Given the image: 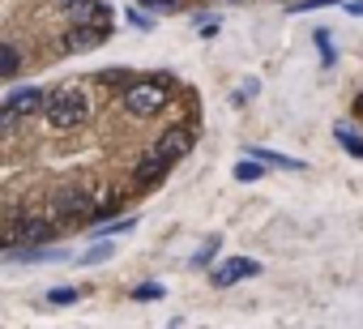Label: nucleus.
Masks as SVG:
<instances>
[{
  "mask_svg": "<svg viewBox=\"0 0 363 329\" xmlns=\"http://www.w3.org/2000/svg\"><path fill=\"white\" fill-rule=\"evenodd\" d=\"M43 116H48V124L60 128V133L82 128V124L90 120V94H86L82 86H60V90H52V94L43 99Z\"/></svg>",
  "mask_w": 363,
  "mask_h": 329,
  "instance_id": "nucleus-1",
  "label": "nucleus"
},
{
  "mask_svg": "<svg viewBox=\"0 0 363 329\" xmlns=\"http://www.w3.org/2000/svg\"><path fill=\"white\" fill-rule=\"evenodd\" d=\"M120 99H124V111H128V116L150 120V116L167 111V103H171V77H167V73H162V77H133Z\"/></svg>",
  "mask_w": 363,
  "mask_h": 329,
  "instance_id": "nucleus-2",
  "label": "nucleus"
},
{
  "mask_svg": "<svg viewBox=\"0 0 363 329\" xmlns=\"http://www.w3.org/2000/svg\"><path fill=\"white\" fill-rule=\"evenodd\" d=\"M193 145H197V124H175V128H167V133L154 141V154L167 158L171 167H175L179 158H189V154H193Z\"/></svg>",
  "mask_w": 363,
  "mask_h": 329,
  "instance_id": "nucleus-3",
  "label": "nucleus"
},
{
  "mask_svg": "<svg viewBox=\"0 0 363 329\" xmlns=\"http://www.w3.org/2000/svg\"><path fill=\"white\" fill-rule=\"evenodd\" d=\"M5 231H9V240H26V244H48L52 240V223L30 218L26 210H9L5 214Z\"/></svg>",
  "mask_w": 363,
  "mask_h": 329,
  "instance_id": "nucleus-4",
  "label": "nucleus"
},
{
  "mask_svg": "<svg viewBox=\"0 0 363 329\" xmlns=\"http://www.w3.org/2000/svg\"><path fill=\"white\" fill-rule=\"evenodd\" d=\"M52 210H56V218H60V223H86V218H90V210H94V201H90L82 189H65V193H56Z\"/></svg>",
  "mask_w": 363,
  "mask_h": 329,
  "instance_id": "nucleus-5",
  "label": "nucleus"
},
{
  "mask_svg": "<svg viewBox=\"0 0 363 329\" xmlns=\"http://www.w3.org/2000/svg\"><path fill=\"white\" fill-rule=\"evenodd\" d=\"M73 22L111 35V5H107V0H73Z\"/></svg>",
  "mask_w": 363,
  "mask_h": 329,
  "instance_id": "nucleus-6",
  "label": "nucleus"
},
{
  "mask_svg": "<svg viewBox=\"0 0 363 329\" xmlns=\"http://www.w3.org/2000/svg\"><path fill=\"white\" fill-rule=\"evenodd\" d=\"M257 274H261V261H252V257H227L214 269V286H235V282L257 278Z\"/></svg>",
  "mask_w": 363,
  "mask_h": 329,
  "instance_id": "nucleus-7",
  "label": "nucleus"
},
{
  "mask_svg": "<svg viewBox=\"0 0 363 329\" xmlns=\"http://www.w3.org/2000/svg\"><path fill=\"white\" fill-rule=\"evenodd\" d=\"M107 35L103 30H94V26H82V22H73L69 30H65V48L69 52H90V48H99Z\"/></svg>",
  "mask_w": 363,
  "mask_h": 329,
  "instance_id": "nucleus-8",
  "label": "nucleus"
},
{
  "mask_svg": "<svg viewBox=\"0 0 363 329\" xmlns=\"http://www.w3.org/2000/svg\"><path fill=\"white\" fill-rule=\"evenodd\" d=\"M43 90L39 86H22V90H13L9 99H5V107H13L18 116H35V111H43Z\"/></svg>",
  "mask_w": 363,
  "mask_h": 329,
  "instance_id": "nucleus-9",
  "label": "nucleus"
},
{
  "mask_svg": "<svg viewBox=\"0 0 363 329\" xmlns=\"http://www.w3.org/2000/svg\"><path fill=\"white\" fill-rule=\"evenodd\" d=\"M167 167H171V162H167V158H158V154L150 150V154L137 162V184H141V189H154V184L167 176Z\"/></svg>",
  "mask_w": 363,
  "mask_h": 329,
  "instance_id": "nucleus-10",
  "label": "nucleus"
},
{
  "mask_svg": "<svg viewBox=\"0 0 363 329\" xmlns=\"http://www.w3.org/2000/svg\"><path fill=\"white\" fill-rule=\"evenodd\" d=\"M252 158L269 162V167H282V172H303V167H308L303 158H295V154H282V150H252Z\"/></svg>",
  "mask_w": 363,
  "mask_h": 329,
  "instance_id": "nucleus-11",
  "label": "nucleus"
},
{
  "mask_svg": "<svg viewBox=\"0 0 363 329\" xmlns=\"http://www.w3.org/2000/svg\"><path fill=\"white\" fill-rule=\"evenodd\" d=\"M22 73V52L13 43H0V82H13Z\"/></svg>",
  "mask_w": 363,
  "mask_h": 329,
  "instance_id": "nucleus-12",
  "label": "nucleus"
},
{
  "mask_svg": "<svg viewBox=\"0 0 363 329\" xmlns=\"http://www.w3.org/2000/svg\"><path fill=\"white\" fill-rule=\"evenodd\" d=\"M333 133H337V145H342L346 154H354V158H363V137H359L354 128H346V124H337Z\"/></svg>",
  "mask_w": 363,
  "mask_h": 329,
  "instance_id": "nucleus-13",
  "label": "nucleus"
},
{
  "mask_svg": "<svg viewBox=\"0 0 363 329\" xmlns=\"http://www.w3.org/2000/svg\"><path fill=\"white\" fill-rule=\"evenodd\" d=\"M312 39H316V48H320V69H333V65H337V52H333L329 30H312Z\"/></svg>",
  "mask_w": 363,
  "mask_h": 329,
  "instance_id": "nucleus-14",
  "label": "nucleus"
},
{
  "mask_svg": "<svg viewBox=\"0 0 363 329\" xmlns=\"http://www.w3.org/2000/svg\"><path fill=\"white\" fill-rule=\"evenodd\" d=\"M261 176H265L261 158H240V167H235V180H240V184H252V180H261Z\"/></svg>",
  "mask_w": 363,
  "mask_h": 329,
  "instance_id": "nucleus-15",
  "label": "nucleus"
},
{
  "mask_svg": "<svg viewBox=\"0 0 363 329\" xmlns=\"http://www.w3.org/2000/svg\"><path fill=\"white\" fill-rule=\"evenodd\" d=\"M214 257H218V235H210V240L193 252V261H189V265H193V269H201V265H210Z\"/></svg>",
  "mask_w": 363,
  "mask_h": 329,
  "instance_id": "nucleus-16",
  "label": "nucleus"
},
{
  "mask_svg": "<svg viewBox=\"0 0 363 329\" xmlns=\"http://www.w3.org/2000/svg\"><path fill=\"white\" fill-rule=\"evenodd\" d=\"M77 299H82L77 286H52V291H48V303H56V308H69V303H77Z\"/></svg>",
  "mask_w": 363,
  "mask_h": 329,
  "instance_id": "nucleus-17",
  "label": "nucleus"
},
{
  "mask_svg": "<svg viewBox=\"0 0 363 329\" xmlns=\"http://www.w3.org/2000/svg\"><path fill=\"white\" fill-rule=\"evenodd\" d=\"M162 295H167V291H162V282H141V286L133 291V299H137V303H141V299H162Z\"/></svg>",
  "mask_w": 363,
  "mask_h": 329,
  "instance_id": "nucleus-18",
  "label": "nucleus"
},
{
  "mask_svg": "<svg viewBox=\"0 0 363 329\" xmlns=\"http://www.w3.org/2000/svg\"><path fill=\"white\" fill-rule=\"evenodd\" d=\"M124 22H128V26H137V30H154V18H150V13H141V9H128V13H124Z\"/></svg>",
  "mask_w": 363,
  "mask_h": 329,
  "instance_id": "nucleus-19",
  "label": "nucleus"
},
{
  "mask_svg": "<svg viewBox=\"0 0 363 329\" xmlns=\"http://www.w3.org/2000/svg\"><path fill=\"white\" fill-rule=\"evenodd\" d=\"M107 257H111V244H107V240H99V244H94L82 261H86V265H99V261H107Z\"/></svg>",
  "mask_w": 363,
  "mask_h": 329,
  "instance_id": "nucleus-20",
  "label": "nucleus"
},
{
  "mask_svg": "<svg viewBox=\"0 0 363 329\" xmlns=\"http://www.w3.org/2000/svg\"><path fill=\"white\" fill-rule=\"evenodd\" d=\"M128 227H137V218H116V223H107V227H103L99 235L107 240V235H120V231H128Z\"/></svg>",
  "mask_w": 363,
  "mask_h": 329,
  "instance_id": "nucleus-21",
  "label": "nucleus"
},
{
  "mask_svg": "<svg viewBox=\"0 0 363 329\" xmlns=\"http://www.w3.org/2000/svg\"><path fill=\"white\" fill-rule=\"evenodd\" d=\"M325 5H337V0H299V5H291V13H312V9H325Z\"/></svg>",
  "mask_w": 363,
  "mask_h": 329,
  "instance_id": "nucleus-22",
  "label": "nucleus"
},
{
  "mask_svg": "<svg viewBox=\"0 0 363 329\" xmlns=\"http://www.w3.org/2000/svg\"><path fill=\"white\" fill-rule=\"evenodd\" d=\"M18 120H22V116H18L13 107H0V137H5V133H9V128L18 124Z\"/></svg>",
  "mask_w": 363,
  "mask_h": 329,
  "instance_id": "nucleus-23",
  "label": "nucleus"
},
{
  "mask_svg": "<svg viewBox=\"0 0 363 329\" xmlns=\"http://www.w3.org/2000/svg\"><path fill=\"white\" fill-rule=\"evenodd\" d=\"M197 26H201V39H214V35H218V18H214V13H210V18L201 13V18H197Z\"/></svg>",
  "mask_w": 363,
  "mask_h": 329,
  "instance_id": "nucleus-24",
  "label": "nucleus"
},
{
  "mask_svg": "<svg viewBox=\"0 0 363 329\" xmlns=\"http://www.w3.org/2000/svg\"><path fill=\"white\" fill-rule=\"evenodd\" d=\"M99 82H111V86H128L133 77H128V73H120V69H103V73H99Z\"/></svg>",
  "mask_w": 363,
  "mask_h": 329,
  "instance_id": "nucleus-25",
  "label": "nucleus"
},
{
  "mask_svg": "<svg viewBox=\"0 0 363 329\" xmlns=\"http://www.w3.org/2000/svg\"><path fill=\"white\" fill-rule=\"evenodd\" d=\"M257 90H261V82H244V86L235 90V103H248V99H252Z\"/></svg>",
  "mask_w": 363,
  "mask_h": 329,
  "instance_id": "nucleus-26",
  "label": "nucleus"
},
{
  "mask_svg": "<svg viewBox=\"0 0 363 329\" xmlns=\"http://www.w3.org/2000/svg\"><path fill=\"white\" fill-rule=\"evenodd\" d=\"M141 5H145V9H158V13H171L179 0H141Z\"/></svg>",
  "mask_w": 363,
  "mask_h": 329,
  "instance_id": "nucleus-27",
  "label": "nucleus"
},
{
  "mask_svg": "<svg viewBox=\"0 0 363 329\" xmlns=\"http://www.w3.org/2000/svg\"><path fill=\"white\" fill-rule=\"evenodd\" d=\"M359 107H363V94H359Z\"/></svg>",
  "mask_w": 363,
  "mask_h": 329,
  "instance_id": "nucleus-28",
  "label": "nucleus"
},
{
  "mask_svg": "<svg viewBox=\"0 0 363 329\" xmlns=\"http://www.w3.org/2000/svg\"><path fill=\"white\" fill-rule=\"evenodd\" d=\"M65 5H73V0H65Z\"/></svg>",
  "mask_w": 363,
  "mask_h": 329,
  "instance_id": "nucleus-29",
  "label": "nucleus"
}]
</instances>
